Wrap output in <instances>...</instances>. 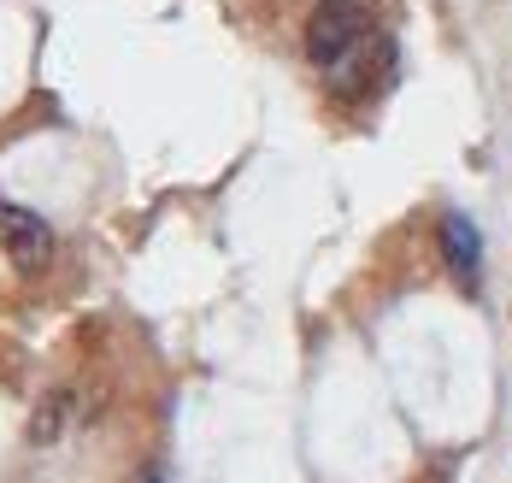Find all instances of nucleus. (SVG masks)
<instances>
[{"mask_svg":"<svg viewBox=\"0 0 512 483\" xmlns=\"http://www.w3.org/2000/svg\"><path fill=\"white\" fill-rule=\"evenodd\" d=\"M442 260H448V271L460 277L465 289L483 283V236H477V224H471L465 213L442 218Z\"/></svg>","mask_w":512,"mask_h":483,"instance_id":"obj_3","label":"nucleus"},{"mask_svg":"<svg viewBox=\"0 0 512 483\" xmlns=\"http://www.w3.org/2000/svg\"><path fill=\"white\" fill-rule=\"evenodd\" d=\"M307 59L336 95H359L371 89L377 65H389V42L365 0H318L307 18Z\"/></svg>","mask_w":512,"mask_h":483,"instance_id":"obj_1","label":"nucleus"},{"mask_svg":"<svg viewBox=\"0 0 512 483\" xmlns=\"http://www.w3.org/2000/svg\"><path fill=\"white\" fill-rule=\"evenodd\" d=\"M0 248H6V260L18 271H42L53 254V236H48V224H42V213L0 201Z\"/></svg>","mask_w":512,"mask_h":483,"instance_id":"obj_2","label":"nucleus"}]
</instances>
